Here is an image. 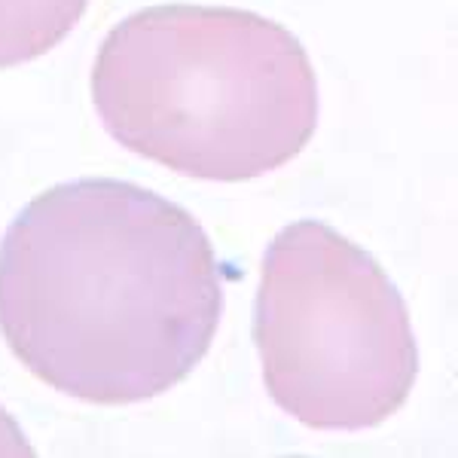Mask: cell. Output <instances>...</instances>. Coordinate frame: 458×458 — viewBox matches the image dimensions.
<instances>
[{"label": "cell", "mask_w": 458, "mask_h": 458, "mask_svg": "<svg viewBox=\"0 0 458 458\" xmlns=\"http://www.w3.org/2000/svg\"><path fill=\"white\" fill-rule=\"evenodd\" d=\"M220 315L224 276L205 229L131 181L55 183L0 242V334L77 401L172 391L208 354Z\"/></svg>", "instance_id": "obj_1"}, {"label": "cell", "mask_w": 458, "mask_h": 458, "mask_svg": "<svg viewBox=\"0 0 458 458\" xmlns=\"http://www.w3.org/2000/svg\"><path fill=\"white\" fill-rule=\"evenodd\" d=\"M92 98L116 144L196 181L263 177L318 129V77L302 43L233 6L131 13L101 43Z\"/></svg>", "instance_id": "obj_2"}, {"label": "cell", "mask_w": 458, "mask_h": 458, "mask_svg": "<svg viewBox=\"0 0 458 458\" xmlns=\"http://www.w3.org/2000/svg\"><path fill=\"white\" fill-rule=\"evenodd\" d=\"M31 458L34 446L28 443L25 431L19 428L16 419L0 406V458Z\"/></svg>", "instance_id": "obj_5"}, {"label": "cell", "mask_w": 458, "mask_h": 458, "mask_svg": "<svg viewBox=\"0 0 458 458\" xmlns=\"http://www.w3.org/2000/svg\"><path fill=\"white\" fill-rule=\"evenodd\" d=\"M86 6L89 0H0V71L55 49Z\"/></svg>", "instance_id": "obj_4"}, {"label": "cell", "mask_w": 458, "mask_h": 458, "mask_svg": "<svg viewBox=\"0 0 458 458\" xmlns=\"http://www.w3.org/2000/svg\"><path fill=\"white\" fill-rule=\"evenodd\" d=\"M254 343L269 397L318 431L382 425L419 376L401 291L364 248L321 220H297L266 248Z\"/></svg>", "instance_id": "obj_3"}]
</instances>
